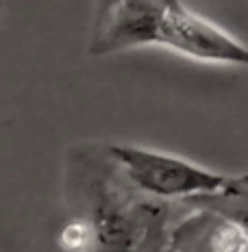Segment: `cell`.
Here are the masks:
<instances>
[{
	"mask_svg": "<svg viewBox=\"0 0 248 252\" xmlns=\"http://www.w3.org/2000/svg\"><path fill=\"white\" fill-rule=\"evenodd\" d=\"M161 46L205 63L246 65L248 50L218 24L174 0L100 2L92 31L96 55Z\"/></svg>",
	"mask_w": 248,
	"mask_h": 252,
	"instance_id": "1",
	"label": "cell"
},
{
	"mask_svg": "<svg viewBox=\"0 0 248 252\" xmlns=\"http://www.w3.org/2000/svg\"><path fill=\"white\" fill-rule=\"evenodd\" d=\"M89 252H163L168 246V207L161 200L122 189L113 172L87 176Z\"/></svg>",
	"mask_w": 248,
	"mask_h": 252,
	"instance_id": "2",
	"label": "cell"
},
{
	"mask_svg": "<svg viewBox=\"0 0 248 252\" xmlns=\"http://www.w3.org/2000/svg\"><path fill=\"white\" fill-rule=\"evenodd\" d=\"M109 157L122 170L131 189L161 202L215 193L231 181V176L196 165L183 157L140 146H109Z\"/></svg>",
	"mask_w": 248,
	"mask_h": 252,
	"instance_id": "3",
	"label": "cell"
},
{
	"mask_svg": "<svg viewBox=\"0 0 248 252\" xmlns=\"http://www.w3.org/2000/svg\"><path fill=\"white\" fill-rule=\"evenodd\" d=\"M209 252H246V226L215 220L209 233Z\"/></svg>",
	"mask_w": 248,
	"mask_h": 252,
	"instance_id": "4",
	"label": "cell"
},
{
	"mask_svg": "<svg viewBox=\"0 0 248 252\" xmlns=\"http://www.w3.org/2000/svg\"><path fill=\"white\" fill-rule=\"evenodd\" d=\"M61 250L66 252H89L92 250V228L87 220H72L61 228L59 237Z\"/></svg>",
	"mask_w": 248,
	"mask_h": 252,
	"instance_id": "5",
	"label": "cell"
},
{
	"mask_svg": "<svg viewBox=\"0 0 248 252\" xmlns=\"http://www.w3.org/2000/svg\"><path fill=\"white\" fill-rule=\"evenodd\" d=\"M178 248H181V246H178L177 241H174V239L170 237V241H168V246L163 248V252H178Z\"/></svg>",
	"mask_w": 248,
	"mask_h": 252,
	"instance_id": "6",
	"label": "cell"
}]
</instances>
